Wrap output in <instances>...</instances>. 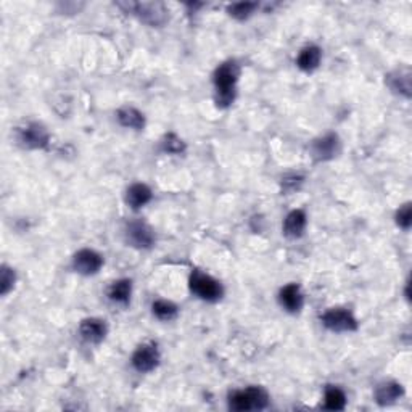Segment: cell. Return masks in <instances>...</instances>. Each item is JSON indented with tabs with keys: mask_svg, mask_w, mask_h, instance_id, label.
Masks as SVG:
<instances>
[{
	"mask_svg": "<svg viewBox=\"0 0 412 412\" xmlns=\"http://www.w3.org/2000/svg\"><path fill=\"white\" fill-rule=\"evenodd\" d=\"M240 74H242V68L235 60H226L217 64L213 73L214 103L217 108L226 110L235 102Z\"/></svg>",
	"mask_w": 412,
	"mask_h": 412,
	"instance_id": "obj_1",
	"label": "cell"
},
{
	"mask_svg": "<svg viewBox=\"0 0 412 412\" xmlns=\"http://www.w3.org/2000/svg\"><path fill=\"white\" fill-rule=\"evenodd\" d=\"M269 403L270 396L266 388L256 385L235 390L227 398V408L234 412L264 411L269 408Z\"/></svg>",
	"mask_w": 412,
	"mask_h": 412,
	"instance_id": "obj_2",
	"label": "cell"
},
{
	"mask_svg": "<svg viewBox=\"0 0 412 412\" xmlns=\"http://www.w3.org/2000/svg\"><path fill=\"white\" fill-rule=\"evenodd\" d=\"M116 5L151 28L164 26L169 20V10L161 2H118Z\"/></svg>",
	"mask_w": 412,
	"mask_h": 412,
	"instance_id": "obj_3",
	"label": "cell"
},
{
	"mask_svg": "<svg viewBox=\"0 0 412 412\" xmlns=\"http://www.w3.org/2000/svg\"><path fill=\"white\" fill-rule=\"evenodd\" d=\"M188 288L190 293L205 303H217L224 297V285L213 275L205 270H192L188 277Z\"/></svg>",
	"mask_w": 412,
	"mask_h": 412,
	"instance_id": "obj_4",
	"label": "cell"
},
{
	"mask_svg": "<svg viewBox=\"0 0 412 412\" xmlns=\"http://www.w3.org/2000/svg\"><path fill=\"white\" fill-rule=\"evenodd\" d=\"M125 242L135 250H151L156 244L155 231L142 219L127 221L122 229Z\"/></svg>",
	"mask_w": 412,
	"mask_h": 412,
	"instance_id": "obj_5",
	"label": "cell"
},
{
	"mask_svg": "<svg viewBox=\"0 0 412 412\" xmlns=\"http://www.w3.org/2000/svg\"><path fill=\"white\" fill-rule=\"evenodd\" d=\"M16 140L28 150H44L50 144V134L42 122L31 121L16 129Z\"/></svg>",
	"mask_w": 412,
	"mask_h": 412,
	"instance_id": "obj_6",
	"label": "cell"
},
{
	"mask_svg": "<svg viewBox=\"0 0 412 412\" xmlns=\"http://www.w3.org/2000/svg\"><path fill=\"white\" fill-rule=\"evenodd\" d=\"M321 324L333 333H351L359 328V322L348 308H331L321 316Z\"/></svg>",
	"mask_w": 412,
	"mask_h": 412,
	"instance_id": "obj_7",
	"label": "cell"
},
{
	"mask_svg": "<svg viewBox=\"0 0 412 412\" xmlns=\"http://www.w3.org/2000/svg\"><path fill=\"white\" fill-rule=\"evenodd\" d=\"M161 362V353L155 341H145L134 350L131 356V366L139 374H150Z\"/></svg>",
	"mask_w": 412,
	"mask_h": 412,
	"instance_id": "obj_8",
	"label": "cell"
},
{
	"mask_svg": "<svg viewBox=\"0 0 412 412\" xmlns=\"http://www.w3.org/2000/svg\"><path fill=\"white\" fill-rule=\"evenodd\" d=\"M105 260L98 251L92 248H81L79 251L74 253L71 260V268L76 274L84 275V277H91L100 273V269L103 268Z\"/></svg>",
	"mask_w": 412,
	"mask_h": 412,
	"instance_id": "obj_9",
	"label": "cell"
},
{
	"mask_svg": "<svg viewBox=\"0 0 412 412\" xmlns=\"http://www.w3.org/2000/svg\"><path fill=\"white\" fill-rule=\"evenodd\" d=\"M340 150H341L340 137L333 132L321 135V137L314 139L309 145L311 156H313L314 160L319 161V163L331 161V160H333V158H337Z\"/></svg>",
	"mask_w": 412,
	"mask_h": 412,
	"instance_id": "obj_10",
	"label": "cell"
},
{
	"mask_svg": "<svg viewBox=\"0 0 412 412\" xmlns=\"http://www.w3.org/2000/svg\"><path fill=\"white\" fill-rule=\"evenodd\" d=\"M79 337L89 345H100L108 335V324L100 317H87L79 324Z\"/></svg>",
	"mask_w": 412,
	"mask_h": 412,
	"instance_id": "obj_11",
	"label": "cell"
},
{
	"mask_svg": "<svg viewBox=\"0 0 412 412\" xmlns=\"http://www.w3.org/2000/svg\"><path fill=\"white\" fill-rule=\"evenodd\" d=\"M279 304L290 314L302 313L304 308V293L298 284H287L279 290Z\"/></svg>",
	"mask_w": 412,
	"mask_h": 412,
	"instance_id": "obj_12",
	"label": "cell"
},
{
	"mask_svg": "<svg viewBox=\"0 0 412 412\" xmlns=\"http://www.w3.org/2000/svg\"><path fill=\"white\" fill-rule=\"evenodd\" d=\"M404 396V387L396 380L380 382L374 390V399L379 406H391Z\"/></svg>",
	"mask_w": 412,
	"mask_h": 412,
	"instance_id": "obj_13",
	"label": "cell"
},
{
	"mask_svg": "<svg viewBox=\"0 0 412 412\" xmlns=\"http://www.w3.org/2000/svg\"><path fill=\"white\" fill-rule=\"evenodd\" d=\"M306 227H308V214L304 210H292L290 213L285 216L284 224H282V232L287 239L298 240L302 239Z\"/></svg>",
	"mask_w": 412,
	"mask_h": 412,
	"instance_id": "obj_14",
	"label": "cell"
},
{
	"mask_svg": "<svg viewBox=\"0 0 412 412\" xmlns=\"http://www.w3.org/2000/svg\"><path fill=\"white\" fill-rule=\"evenodd\" d=\"M151 198H153L151 188L147 184H142V182H135V184L129 185L125 195L126 205L134 211L145 208V206L151 202Z\"/></svg>",
	"mask_w": 412,
	"mask_h": 412,
	"instance_id": "obj_15",
	"label": "cell"
},
{
	"mask_svg": "<svg viewBox=\"0 0 412 412\" xmlns=\"http://www.w3.org/2000/svg\"><path fill=\"white\" fill-rule=\"evenodd\" d=\"M387 86L390 91L396 96H401L404 98L411 97V71L408 68L394 69L388 76H385Z\"/></svg>",
	"mask_w": 412,
	"mask_h": 412,
	"instance_id": "obj_16",
	"label": "cell"
},
{
	"mask_svg": "<svg viewBox=\"0 0 412 412\" xmlns=\"http://www.w3.org/2000/svg\"><path fill=\"white\" fill-rule=\"evenodd\" d=\"M321 62L322 50L321 47H317L314 44L303 47L297 57V67L302 69L303 73H314L316 69L321 67Z\"/></svg>",
	"mask_w": 412,
	"mask_h": 412,
	"instance_id": "obj_17",
	"label": "cell"
},
{
	"mask_svg": "<svg viewBox=\"0 0 412 412\" xmlns=\"http://www.w3.org/2000/svg\"><path fill=\"white\" fill-rule=\"evenodd\" d=\"M116 120L122 127L132 129V131H144L145 115L135 107H122L116 111Z\"/></svg>",
	"mask_w": 412,
	"mask_h": 412,
	"instance_id": "obj_18",
	"label": "cell"
},
{
	"mask_svg": "<svg viewBox=\"0 0 412 412\" xmlns=\"http://www.w3.org/2000/svg\"><path fill=\"white\" fill-rule=\"evenodd\" d=\"M107 297L111 303L127 306L131 303L132 297V280L131 279H118L108 287Z\"/></svg>",
	"mask_w": 412,
	"mask_h": 412,
	"instance_id": "obj_19",
	"label": "cell"
},
{
	"mask_svg": "<svg viewBox=\"0 0 412 412\" xmlns=\"http://www.w3.org/2000/svg\"><path fill=\"white\" fill-rule=\"evenodd\" d=\"M348 403L346 393L337 385H327L324 390V404L322 408L327 411H343Z\"/></svg>",
	"mask_w": 412,
	"mask_h": 412,
	"instance_id": "obj_20",
	"label": "cell"
},
{
	"mask_svg": "<svg viewBox=\"0 0 412 412\" xmlns=\"http://www.w3.org/2000/svg\"><path fill=\"white\" fill-rule=\"evenodd\" d=\"M151 314L156 317L158 321L161 322H171L174 319H178L179 316V306L169 302V299H155L151 303Z\"/></svg>",
	"mask_w": 412,
	"mask_h": 412,
	"instance_id": "obj_21",
	"label": "cell"
},
{
	"mask_svg": "<svg viewBox=\"0 0 412 412\" xmlns=\"http://www.w3.org/2000/svg\"><path fill=\"white\" fill-rule=\"evenodd\" d=\"M260 8L258 2H235L227 7V13L237 21L248 20L253 13H256V10Z\"/></svg>",
	"mask_w": 412,
	"mask_h": 412,
	"instance_id": "obj_22",
	"label": "cell"
},
{
	"mask_svg": "<svg viewBox=\"0 0 412 412\" xmlns=\"http://www.w3.org/2000/svg\"><path fill=\"white\" fill-rule=\"evenodd\" d=\"M161 151L166 155H184L187 150V144L182 140L178 134L169 132L161 139Z\"/></svg>",
	"mask_w": 412,
	"mask_h": 412,
	"instance_id": "obj_23",
	"label": "cell"
},
{
	"mask_svg": "<svg viewBox=\"0 0 412 412\" xmlns=\"http://www.w3.org/2000/svg\"><path fill=\"white\" fill-rule=\"evenodd\" d=\"M16 280H18V277H16V270L7 266V264H4V266L0 268V293H2V297H7L8 293L13 290Z\"/></svg>",
	"mask_w": 412,
	"mask_h": 412,
	"instance_id": "obj_24",
	"label": "cell"
},
{
	"mask_svg": "<svg viewBox=\"0 0 412 412\" xmlns=\"http://www.w3.org/2000/svg\"><path fill=\"white\" fill-rule=\"evenodd\" d=\"M394 222L399 229L403 231H409L412 224V206L411 203H404L396 210V214H394Z\"/></svg>",
	"mask_w": 412,
	"mask_h": 412,
	"instance_id": "obj_25",
	"label": "cell"
},
{
	"mask_svg": "<svg viewBox=\"0 0 412 412\" xmlns=\"http://www.w3.org/2000/svg\"><path fill=\"white\" fill-rule=\"evenodd\" d=\"M304 184V178L302 174H287L282 178L280 181V185H282V190L284 192H298L302 185Z\"/></svg>",
	"mask_w": 412,
	"mask_h": 412,
	"instance_id": "obj_26",
	"label": "cell"
}]
</instances>
